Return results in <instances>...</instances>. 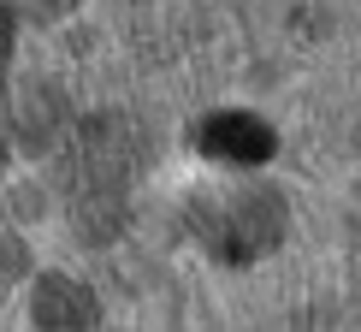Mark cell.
Wrapping results in <instances>:
<instances>
[{
    "mask_svg": "<svg viewBox=\"0 0 361 332\" xmlns=\"http://www.w3.org/2000/svg\"><path fill=\"white\" fill-rule=\"evenodd\" d=\"M202 244L219 255L225 267H249L284 237V196L279 190H243L214 208V220H195Z\"/></svg>",
    "mask_w": 361,
    "mask_h": 332,
    "instance_id": "2",
    "label": "cell"
},
{
    "mask_svg": "<svg viewBox=\"0 0 361 332\" xmlns=\"http://www.w3.org/2000/svg\"><path fill=\"white\" fill-rule=\"evenodd\" d=\"M18 261H24L18 244H0V273H18Z\"/></svg>",
    "mask_w": 361,
    "mask_h": 332,
    "instance_id": "7",
    "label": "cell"
},
{
    "mask_svg": "<svg viewBox=\"0 0 361 332\" xmlns=\"http://www.w3.org/2000/svg\"><path fill=\"white\" fill-rule=\"evenodd\" d=\"M6 48H12V30H6V18H0V59H6Z\"/></svg>",
    "mask_w": 361,
    "mask_h": 332,
    "instance_id": "8",
    "label": "cell"
},
{
    "mask_svg": "<svg viewBox=\"0 0 361 332\" xmlns=\"http://www.w3.org/2000/svg\"><path fill=\"white\" fill-rule=\"evenodd\" d=\"M195 143H202L207 160H231V166H261V160H273V148H279V137L255 113H214Z\"/></svg>",
    "mask_w": 361,
    "mask_h": 332,
    "instance_id": "3",
    "label": "cell"
},
{
    "mask_svg": "<svg viewBox=\"0 0 361 332\" xmlns=\"http://www.w3.org/2000/svg\"><path fill=\"white\" fill-rule=\"evenodd\" d=\"M142 166V137L125 119H89L71 143L66 190H71V232L83 244H113L125 232V178Z\"/></svg>",
    "mask_w": 361,
    "mask_h": 332,
    "instance_id": "1",
    "label": "cell"
},
{
    "mask_svg": "<svg viewBox=\"0 0 361 332\" xmlns=\"http://www.w3.org/2000/svg\"><path fill=\"white\" fill-rule=\"evenodd\" d=\"M24 6H30V12H36V18H54V12H66V6H71V0H24Z\"/></svg>",
    "mask_w": 361,
    "mask_h": 332,
    "instance_id": "6",
    "label": "cell"
},
{
    "mask_svg": "<svg viewBox=\"0 0 361 332\" xmlns=\"http://www.w3.org/2000/svg\"><path fill=\"white\" fill-rule=\"evenodd\" d=\"M54 125H59V95H54V89H30L24 107H18V143L24 148H48L54 143Z\"/></svg>",
    "mask_w": 361,
    "mask_h": 332,
    "instance_id": "5",
    "label": "cell"
},
{
    "mask_svg": "<svg viewBox=\"0 0 361 332\" xmlns=\"http://www.w3.org/2000/svg\"><path fill=\"white\" fill-rule=\"evenodd\" d=\"M30 314H36V326H48V332H83V326H95V291L78 279H36V297H30Z\"/></svg>",
    "mask_w": 361,
    "mask_h": 332,
    "instance_id": "4",
    "label": "cell"
}]
</instances>
